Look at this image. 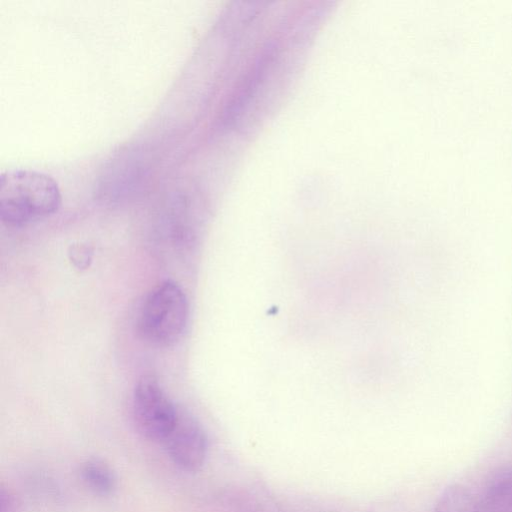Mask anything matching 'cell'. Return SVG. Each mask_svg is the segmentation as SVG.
<instances>
[{
    "mask_svg": "<svg viewBox=\"0 0 512 512\" xmlns=\"http://www.w3.org/2000/svg\"><path fill=\"white\" fill-rule=\"evenodd\" d=\"M179 410L154 377L143 376L138 380L132 395V418L142 436L162 443Z\"/></svg>",
    "mask_w": 512,
    "mask_h": 512,
    "instance_id": "4",
    "label": "cell"
},
{
    "mask_svg": "<svg viewBox=\"0 0 512 512\" xmlns=\"http://www.w3.org/2000/svg\"><path fill=\"white\" fill-rule=\"evenodd\" d=\"M58 183L49 175L11 169L0 176V218L9 227H23L56 213L61 206Z\"/></svg>",
    "mask_w": 512,
    "mask_h": 512,
    "instance_id": "1",
    "label": "cell"
},
{
    "mask_svg": "<svg viewBox=\"0 0 512 512\" xmlns=\"http://www.w3.org/2000/svg\"><path fill=\"white\" fill-rule=\"evenodd\" d=\"M480 504L481 512H512V466L493 474Z\"/></svg>",
    "mask_w": 512,
    "mask_h": 512,
    "instance_id": "7",
    "label": "cell"
},
{
    "mask_svg": "<svg viewBox=\"0 0 512 512\" xmlns=\"http://www.w3.org/2000/svg\"><path fill=\"white\" fill-rule=\"evenodd\" d=\"M18 503L14 494L5 488L1 490L0 512H17Z\"/></svg>",
    "mask_w": 512,
    "mask_h": 512,
    "instance_id": "11",
    "label": "cell"
},
{
    "mask_svg": "<svg viewBox=\"0 0 512 512\" xmlns=\"http://www.w3.org/2000/svg\"><path fill=\"white\" fill-rule=\"evenodd\" d=\"M80 477L85 486L99 496H110L117 486L112 468L99 458H90L82 463Z\"/></svg>",
    "mask_w": 512,
    "mask_h": 512,
    "instance_id": "8",
    "label": "cell"
},
{
    "mask_svg": "<svg viewBox=\"0 0 512 512\" xmlns=\"http://www.w3.org/2000/svg\"><path fill=\"white\" fill-rule=\"evenodd\" d=\"M276 50L275 44L269 43L259 53L222 112L220 118L222 128L230 129L234 127L247 110L272 66Z\"/></svg>",
    "mask_w": 512,
    "mask_h": 512,
    "instance_id": "6",
    "label": "cell"
},
{
    "mask_svg": "<svg viewBox=\"0 0 512 512\" xmlns=\"http://www.w3.org/2000/svg\"><path fill=\"white\" fill-rule=\"evenodd\" d=\"M187 297L173 280L158 283L145 297L136 326L140 337L155 347H170L183 336L187 326Z\"/></svg>",
    "mask_w": 512,
    "mask_h": 512,
    "instance_id": "2",
    "label": "cell"
},
{
    "mask_svg": "<svg viewBox=\"0 0 512 512\" xmlns=\"http://www.w3.org/2000/svg\"><path fill=\"white\" fill-rule=\"evenodd\" d=\"M162 443L172 462L181 470L195 472L205 462L208 449L206 434L201 425L181 409Z\"/></svg>",
    "mask_w": 512,
    "mask_h": 512,
    "instance_id": "5",
    "label": "cell"
},
{
    "mask_svg": "<svg viewBox=\"0 0 512 512\" xmlns=\"http://www.w3.org/2000/svg\"><path fill=\"white\" fill-rule=\"evenodd\" d=\"M433 512H481V504L467 487L452 484L439 495Z\"/></svg>",
    "mask_w": 512,
    "mask_h": 512,
    "instance_id": "9",
    "label": "cell"
},
{
    "mask_svg": "<svg viewBox=\"0 0 512 512\" xmlns=\"http://www.w3.org/2000/svg\"><path fill=\"white\" fill-rule=\"evenodd\" d=\"M155 169V154L147 145L122 147L101 169L95 183V194L108 204L132 200L148 188Z\"/></svg>",
    "mask_w": 512,
    "mask_h": 512,
    "instance_id": "3",
    "label": "cell"
},
{
    "mask_svg": "<svg viewBox=\"0 0 512 512\" xmlns=\"http://www.w3.org/2000/svg\"><path fill=\"white\" fill-rule=\"evenodd\" d=\"M70 258L78 268H86L91 261L92 253L88 247L83 245L74 246L69 252Z\"/></svg>",
    "mask_w": 512,
    "mask_h": 512,
    "instance_id": "10",
    "label": "cell"
}]
</instances>
